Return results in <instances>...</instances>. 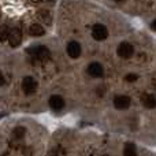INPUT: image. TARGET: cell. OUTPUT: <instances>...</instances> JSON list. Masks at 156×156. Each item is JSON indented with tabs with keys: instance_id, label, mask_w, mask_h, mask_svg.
<instances>
[{
	"instance_id": "obj_8",
	"label": "cell",
	"mask_w": 156,
	"mask_h": 156,
	"mask_svg": "<svg viewBox=\"0 0 156 156\" xmlns=\"http://www.w3.org/2000/svg\"><path fill=\"white\" fill-rule=\"evenodd\" d=\"M88 73L94 78H100L104 76V69H103V66L100 65V63L93 62L88 66Z\"/></svg>"
},
{
	"instance_id": "obj_21",
	"label": "cell",
	"mask_w": 156,
	"mask_h": 156,
	"mask_svg": "<svg viewBox=\"0 0 156 156\" xmlns=\"http://www.w3.org/2000/svg\"><path fill=\"white\" fill-rule=\"evenodd\" d=\"M104 156H107V155H104Z\"/></svg>"
},
{
	"instance_id": "obj_12",
	"label": "cell",
	"mask_w": 156,
	"mask_h": 156,
	"mask_svg": "<svg viewBox=\"0 0 156 156\" xmlns=\"http://www.w3.org/2000/svg\"><path fill=\"white\" fill-rule=\"evenodd\" d=\"M123 156H137V148L134 144L127 143L123 148Z\"/></svg>"
},
{
	"instance_id": "obj_20",
	"label": "cell",
	"mask_w": 156,
	"mask_h": 156,
	"mask_svg": "<svg viewBox=\"0 0 156 156\" xmlns=\"http://www.w3.org/2000/svg\"><path fill=\"white\" fill-rule=\"evenodd\" d=\"M116 2H123V0H116Z\"/></svg>"
},
{
	"instance_id": "obj_3",
	"label": "cell",
	"mask_w": 156,
	"mask_h": 156,
	"mask_svg": "<svg viewBox=\"0 0 156 156\" xmlns=\"http://www.w3.org/2000/svg\"><path fill=\"white\" fill-rule=\"evenodd\" d=\"M116 52H118V56L123 58V59H129V58L133 56L134 49H133V47L129 43H121L118 49H116Z\"/></svg>"
},
{
	"instance_id": "obj_6",
	"label": "cell",
	"mask_w": 156,
	"mask_h": 156,
	"mask_svg": "<svg viewBox=\"0 0 156 156\" xmlns=\"http://www.w3.org/2000/svg\"><path fill=\"white\" fill-rule=\"evenodd\" d=\"M114 105L118 110H126V108L130 107V97L125 96V94H119L114 99Z\"/></svg>"
},
{
	"instance_id": "obj_14",
	"label": "cell",
	"mask_w": 156,
	"mask_h": 156,
	"mask_svg": "<svg viewBox=\"0 0 156 156\" xmlns=\"http://www.w3.org/2000/svg\"><path fill=\"white\" fill-rule=\"evenodd\" d=\"M48 156H66V152L62 147H56V148H54V149L49 151Z\"/></svg>"
},
{
	"instance_id": "obj_11",
	"label": "cell",
	"mask_w": 156,
	"mask_h": 156,
	"mask_svg": "<svg viewBox=\"0 0 156 156\" xmlns=\"http://www.w3.org/2000/svg\"><path fill=\"white\" fill-rule=\"evenodd\" d=\"M29 33H30V36H33V37H38V36H43L44 33H45V30H44V27L41 26V25L33 23L32 26L29 27Z\"/></svg>"
},
{
	"instance_id": "obj_1",
	"label": "cell",
	"mask_w": 156,
	"mask_h": 156,
	"mask_svg": "<svg viewBox=\"0 0 156 156\" xmlns=\"http://www.w3.org/2000/svg\"><path fill=\"white\" fill-rule=\"evenodd\" d=\"M30 55L36 59H47L49 58V49L44 45H38V47H32V48L27 49Z\"/></svg>"
},
{
	"instance_id": "obj_13",
	"label": "cell",
	"mask_w": 156,
	"mask_h": 156,
	"mask_svg": "<svg viewBox=\"0 0 156 156\" xmlns=\"http://www.w3.org/2000/svg\"><path fill=\"white\" fill-rule=\"evenodd\" d=\"M25 132H26V130H25V127H22V126L15 127V129H14V132H12V137L21 140V138L25 136Z\"/></svg>"
},
{
	"instance_id": "obj_15",
	"label": "cell",
	"mask_w": 156,
	"mask_h": 156,
	"mask_svg": "<svg viewBox=\"0 0 156 156\" xmlns=\"http://www.w3.org/2000/svg\"><path fill=\"white\" fill-rule=\"evenodd\" d=\"M38 15H40V18L43 19L45 23H51V14H49L48 11L41 10V11H38Z\"/></svg>"
},
{
	"instance_id": "obj_7",
	"label": "cell",
	"mask_w": 156,
	"mask_h": 156,
	"mask_svg": "<svg viewBox=\"0 0 156 156\" xmlns=\"http://www.w3.org/2000/svg\"><path fill=\"white\" fill-rule=\"evenodd\" d=\"M66 51H67V55L70 58L77 59V58H80V55H81V45L77 43V41H70V43L67 44Z\"/></svg>"
},
{
	"instance_id": "obj_19",
	"label": "cell",
	"mask_w": 156,
	"mask_h": 156,
	"mask_svg": "<svg viewBox=\"0 0 156 156\" xmlns=\"http://www.w3.org/2000/svg\"><path fill=\"white\" fill-rule=\"evenodd\" d=\"M33 3H38V2H55V0H32Z\"/></svg>"
},
{
	"instance_id": "obj_16",
	"label": "cell",
	"mask_w": 156,
	"mask_h": 156,
	"mask_svg": "<svg viewBox=\"0 0 156 156\" xmlns=\"http://www.w3.org/2000/svg\"><path fill=\"white\" fill-rule=\"evenodd\" d=\"M8 27L5 26V25H2L0 26V41H5L7 40V37H8Z\"/></svg>"
},
{
	"instance_id": "obj_10",
	"label": "cell",
	"mask_w": 156,
	"mask_h": 156,
	"mask_svg": "<svg viewBox=\"0 0 156 156\" xmlns=\"http://www.w3.org/2000/svg\"><path fill=\"white\" fill-rule=\"evenodd\" d=\"M141 101H143V105H144V107H145V108H149V110L155 108V105H156V99H155V96H154V94H149V93L144 94V96L141 97Z\"/></svg>"
},
{
	"instance_id": "obj_4",
	"label": "cell",
	"mask_w": 156,
	"mask_h": 156,
	"mask_svg": "<svg viewBox=\"0 0 156 156\" xmlns=\"http://www.w3.org/2000/svg\"><path fill=\"white\" fill-rule=\"evenodd\" d=\"M7 40H8V43H10L11 47H18L19 44H21V41H22V33H21V30L16 29V27L11 29L10 32H8Z\"/></svg>"
},
{
	"instance_id": "obj_18",
	"label": "cell",
	"mask_w": 156,
	"mask_h": 156,
	"mask_svg": "<svg viewBox=\"0 0 156 156\" xmlns=\"http://www.w3.org/2000/svg\"><path fill=\"white\" fill-rule=\"evenodd\" d=\"M5 83V80H4V77H3V74L0 73V86H3Z\"/></svg>"
},
{
	"instance_id": "obj_17",
	"label": "cell",
	"mask_w": 156,
	"mask_h": 156,
	"mask_svg": "<svg viewBox=\"0 0 156 156\" xmlns=\"http://www.w3.org/2000/svg\"><path fill=\"white\" fill-rule=\"evenodd\" d=\"M137 74H127L126 76V81H129V82H133V81L137 80Z\"/></svg>"
},
{
	"instance_id": "obj_2",
	"label": "cell",
	"mask_w": 156,
	"mask_h": 156,
	"mask_svg": "<svg viewBox=\"0 0 156 156\" xmlns=\"http://www.w3.org/2000/svg\"><path fill=\"white\" fill-rule=\"evenodd\" d=\"M92 36H93V38L94 40H97V41L105 40L107 36H108V30H107V27H105L104 25L97 23V25H94L93 29H92Z\"/></svg>"
},
{
	"instance_id": "obj_5",
	"label": "cell",
	"mask_w": 156,
	"mask_h": 156,
	"mask_svg": "<svg viewBox=\"0 0 156 156\" xmlns=\"http://www.w3.org/2000/svg\"><path fill=\"white\" fill-rule=\"evenodd\" d=\"M36 89H37V82L32 77H25L22 81V90L26 94H32L36 92Z\"/></svg>"
},
{
	"instance_id": "obj_9",
	"label": "cell",
	"mask_w": 156,
	"mask_h": 156,
	"mask_svg": "<svg viewBox=\"0 0 156 156\" xmlns=\"http://www.w3.org/2000/svg\"><path fill=\"white\" fill-rule=\"evenodd\" d=\"M49 107L54 111H60L65 107V100H63L62 96H58V94H54V96L49 97Z\"/></svg>"
}]
</instances>
